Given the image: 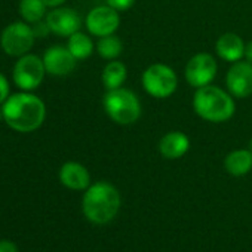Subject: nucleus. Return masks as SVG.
<instances>
[{"label": "nucleus", "instance_id": "nucleus-3", "mask_svg": "<svg viewBox=\"0 0 252 252\" xmlns=\"http://www.w3.org/2000/svg\"><path fill=\"white\" fill-rule=\"evenodd\" d=\"M193 108L200 119L209 123H224L234 116L236 102L228 91L211 83L196 89Z\"/></svg>", "mask_w": 252, "mask_h": 252}, {"label": "nucleus", "instance_id": "nucleus-10", "mask_svg": "<svg viewBox=\"0 0 252 252\" xmlns=\"http://www.w3.org/2000/svg\"><path fill=\"white\" fill-rule=\"evenodd\" d=\"M225 86L234 98L243 99L252 95V64L246 60L233 63L225 74Z\"/></svg>", "mask_w": 252, "mask_h": 252}, {"label": "nucleus", "instance_id": "nucleus-21", "mask_svg": "<svg viewBox=\"0 0 252 252\" xmlns=\"http://www.w3.org/2000/svg\"><path fill=\"white\" fill-rule=\"evenodd\" d=\"M107 5L113 9H116L117 12H123V11H128L134 6L135 0H105Z\"/></svg>", "mask_w": 252, "mask_h": 252}, {"label": "nucleus", "instance_id": "nucleus-14", "mask_svg": "<svg viewBox=\"0 0 252 252\" xmlns=\"http://www.w3.org/2000/svg\"><path fill=\"white\" fill-rule=\"evenodd\" d=\"M60 181L64 187L76 191L86 190L91 186V175L86 166L79 162H65L60 169Z\"/></svg>", "mask_w": 252, "mask_h": 252}, {"label": "nucleus", "instance_id": "nucleus-6", "mask_svg": "<svg viewBox=\"0 0 252 252\" xmlns=\"http://www.w3.org/2000/svg\"><path fill=\"white\" fill-rule=\"evenodd\" d=\"M45 74L46 68L43 60L34 54H26L20 57L12 70L14 83L26 92L37 89L42 85Z\"/></svg>", "mask_w": 252, "mask_h": 252}, {"label": "nucleus", "instance_id": "nucleus-28", "mask_svg": "<svg viewBox=\"0 0 252 252\" xmlns=\"http://www.w3.org/2000/svg\"><path fill=\"white\" fill-rule=\"evenodd\" d=\"M248 150L252 153V138H251V140H249V143H248Z\"/></svg>", "mask_w": 252, "mask_h": 252}, {"label": "nucleus", "instance_id": "nucleus-4", "mask_svg": "<svg viewBox=\"0 0 252 252\" xmlns=\"http://www.w3.org/2000/svg\"><path fill=\"white\" fill-rule=\"evenodd\" d=\"M102 107L105 114L120 126L134 125L143 114V105L138 95L123 86L113 91H105Z\"/></svg>", "mask_w": 252, "mask_h": 252}, {"label": "nucleus", "instance_id": "nucleus-12", "mask_svg": "<svg viewBox=\"0 0 252 252\" xmlns=\"http://www.w3.org/2000/svg\"><path fill=\"white\" fill-rule=\"evenodd\" d=\"M42 60H43L46 73L51 76H57V77L68 76L70 73H73V70L76 68V63H77V60L73 57L68 48L61 46V45H55L46 49Z\"/></svg>", "mask_w": 252, "mask_h": 252}, {"label": "nucleus", "instance_id": "nucleus-16", "mask_svg": "<svg viewBox=\"0 0 252 252\" xmlns=\"http://www.w3.org/2000/svg\"><path fill=\"white\" fill-rule=\"evenodd\" d=\"M225 171L233 177H243L252 169V153L248 149L230 152L224 159Z\"/></svg>", "mask_w": 252, "mask_h": 252}, {"label": "nucleus", "instance_id": "nucleus-27", "mask_svg": "<svg viewBox=\"0 0 252 252\" xmlns=\"http://www.w3.org/2000/svg\"><path fill=\"white\" fill-rule=\"evenodd\" d=\"M2 120H5V116H3V108H2V105H0V122Z\"/></svg>", "mask_w": 252, "mask_h": 252}, {"label": "nucleus", "instance_id": "nucleus-17", "mask_svg": "<svg viewBox=\"0 0 252 252\" xmlns=\"http://www.w3.org/2000/svg\"><path fill=\"white\" fill-rule=\"evenodd\" d=\"M126 77H128L126 65L122 61L113 60L105 64L102 74H101V82H102L105 91H113V89L122 88Z\"/></svg>", "mask_w": 252, "mask_h": 252}, {"label": "nucleus", "instance_id": "nucleus-2", "mask_svg": "<svg viewBox=\"0 0 252 252\" xmlns=\"http://www.w3.org/2000/svg\"><path fill=\"white\" fill-rule=\"evenodd\" d=\"M122 199L119 190L107 183V181H96L91 184L83 194L82 199V209L85 217L98 225L108 224L113 221L120 209Z\"/></svg>", "mask_w": 252, "mask_h": 252}, {"label": "nucleus", "instance_id": "nucleus-19", "mask_svg": "<svg viewBox=\"0 0 252 252\" xmlns=\"http://www.w3.org/2000/svg\"><path fill=\"white\" fill-rule=\"evenodd\" d=\"M46 5L43 0H21L20 14L29 24H36L46 18Z\"/></svg>", "mask_w": 252, "mask_h": 252}, {"label": "nucleus", "instance_id": "nucleus-7", "mask_svg": "<svg viewBox=\"0 0 252 252\" xmlns=\"http://www.w3.org/2000/svg\"><path fill=\"white\" fill-rule=\"evenodd\" d=\"M34 40L36 36L33 27H30L29 23L17 21L3 29L2 36H0V46L9 57L20 58L29 54L34 45Z\"/></svg>", "mask_w": 252, "mask_h": 252}, {"label": "nucleus", "instance_id": "nucleus-22", "mask_svg": "<svg viewBox=\"0 0 252 252\" xmlns=\"http://www.w3.org/2000/svg\"><path fill=\"white\" fill-rule=\"evenodd\" d=\"M9 82L8 79L5 77V74L0 73V105H2L8 98H9Z\"/></svg>", "mask_w": 252, "mask_h": 252}, {"label": "nucleus", "instance_id": "nucleus-9", "mask_svg": "<svg viewBox=\"0 0 252 252\" xmlns=\"http://www.w3.org/2000/svg\"><path fill=\"white\" fill-rule=\"evenodd\" d=\"M86 30L95 37L114 34L120 26V12L108 5H99L91 9L85 18Z\"/></svg>", "mask_w": 252, "mask_h": 252}, {"label": "nucleus", "instance_id": "nucleus-11", "mask_svg": "<svg viewBox=\"0 0 252 252\" xmlns=\"http://www.w3.org/2000/svg\"><path fill=\"white\" fill-rule=\"evenodd\" d=\"M45 21L51 33L61 37H70L76 32H80L82 27L80 15L74 9L65 6L54 8L49 14H46Z\"/></svg>", "mask_w": 252, "mask_h": 252}, {"label": "nucleus", "instance_id": "nucleus-23", "mask_svg": "<svg viewBox=\"0 0 252 252\" xmlns=\"http://www.w3.org/2000/svg\"><path fill=\"white\" fill-rule=\"evenodd\" d=\"M32 27H33V32H34V36L36 37H43V36H48L51 33L46 21H43V20L39 21V23H36V24H33Z\"/></svg>", "mask_w": 252, "mask_h": 252}, {"label": "nucleus", "instance_id": "nucleus-24", "mask_svg": "<svg viewBox=\"0 0 252 252\" xmlns=\"http://www.w3.org/2000/svg\"><path fill=\"white\" fill-rule=\"evenodd\" d=\"M0 252H18V248L11 240H0Z\"/></svg>", "mask_w": 252, "mask_h": 252}, {"label": "nucleus", "instance_id": "nucleus-25", "mask_svg": "<svg viewBox=\"0 0 252 252\" xmlns=\"http://www.w3.org/2000/svg\"><path fill=\"white\" fill-rule=\"evenodd\" d=\"M243 58H245L248 63L252 64V40L248 42V43L245 45V55H243Z\"/></svg>", "mask_w": 252, "mask_h": 252}, {"label": "nucleus", "instance_id": "nucleus-15", "mask_svg": "<svg viewBox=\"0 0 252 252\" xmlns=\"http://www.w3.org/2000/svg\"><path fill=\"white\" fill-rule=\"evenodd\" d=\"M245 42L236 33H224L215 42V52L220 60L225 63H236L240 61L245 55Z\"/></svg>", "mask_w": 252, "mask_h": 252}, {"label": "nucleus", "instance_id": "nucleus-1", "mask_svg": "<svg viewBox=\"0 0 252 252\" xmlns=\"http://www.w3.org/2000/svg\"><path fill=\"white\" fill-rule=\"evenodd\" d=\"M5 123L17 132H34L46 119V105L34 94L20 92L9 95L2 104Z\"/></svg>", "mask_w": 252, "mask_h": 252}, {"label": "nucleus", "instance_id": "nucleus-13", "mask_svg": "<svg viewBox=\"0 0 252 252\" xmlns=\"http://www.w3.org/2000/svg\"><path fill=\"white\" fill-rule=\"evenodd\" d=\"M158 147L162 158L168 160H177L190 150V138L181 131H171L159 140Z\"/></svg>", "mask_w": 252, "mask_h": 252}, {"label": "nucleus", "instance_id": "nucleus-5", "mask_svg": "<svg viewBox=\"0 0 252 252\" xmlns=\"http://www.w3.org/2000/svg\"><path fill=\"white\" fill-rule=\"evenodd\" d=\"M143 89L156 99H165L175 94L178 88V76L172 67L156 63L149 65L141 76Z\"/></svg>", "mask_w": 252, "mask_h": 252}, {"label": "nucleus", "instance_id": "nucleus-26", "mask_svg": "<svg viewBox=\"0 0 252 252\" xmlns=\"http://www.w3.org/2000/svg\"><path fill=\"white\" fill-rule=\"evenodd\" d=\"M43 2H45V5H46L48 8L54 9V8H60V6H63L65 0H43Z\"/></svg>", "mask_w": 252, "mask_h": 252}, {"label": "nucleus", "instance_id": "nucleus-8", "mask_svg": "<svg viewBox=\"0 0 252 252\" xmlns=\"http://www.w3.org/2000/svg\"><path fill=\"white\" fill-rule=\"evenodd\" d=\"M217 71H218V65L214 55L208 52H199L193 55L186 64L184 77L191 88L197 89L211 85L217 76Z\"/></svg>", "mask_w": 252, "mask_h": 252}, {"label": "nucleus", "instance_id": "nucleus-20", "mask_svg": "<svg viewBox=\"0 0 252 252\" xmlns=\"http://www.w3.org/2000/svg\"><path fill=\"white\" fill-rule=\"evenodd\" d=\"M122 51H123V43H122V40L116 34L99 37V40L96 42V52H98V55L101 58L107 60V61L117 60L120 57Z\"/></svg>", "mask_w": 252, "mask_h": 252}, {"label": "nucleus", "instance_id": "nucleus-18", "mask_svg": "<svg viewBox=\"0 0 252 252\" xmlns=\"http://www.w3.org/2000/svg\"><path fill=\"white\" fill-rule=\"evenodd\" d=\"M67 48L77 61L89 58L95 51V45H94L92 39L82 32H76L74 34H71L68 37Z\"/></svg>", "mask_w": 252, "mask_h": 252}]
</instances>
